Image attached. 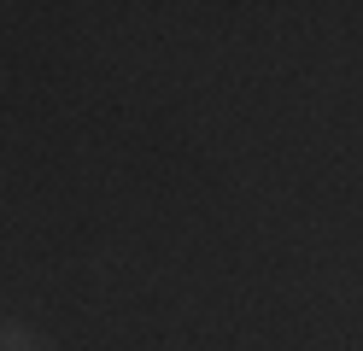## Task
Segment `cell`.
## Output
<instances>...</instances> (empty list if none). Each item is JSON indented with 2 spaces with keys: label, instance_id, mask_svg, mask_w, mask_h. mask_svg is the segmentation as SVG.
Listing matches in <instances>:
<instances>
[{
  "label": "cell",
  "instance_id": "obj_1",
  "mask_svg": "<svg viewBox=\"0 0 363 351\" xmlns=\"http://www.w3.org/2000/svg\"><path fill=\"white\" fill-rule=\"evenodd\" d=\"M0 351H53V345L41 340L35 328H24V322H6V328H0Z\"/></svg>",
  "mask_w": 363,
  "mask_h": 351
}]
</instances>
